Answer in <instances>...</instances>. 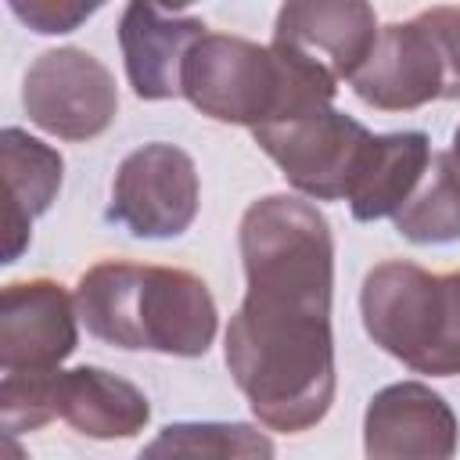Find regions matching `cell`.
I'll return each instance as SVG.
<instances>
[{"mask_svg": "<svg viewBox=\"0 0 460 460\" xmlns=\"http://www.w3.org/2000/svg\"><path fill=\"white\" fill-rule=\"evenodd\" d=\"M248 291L226 327V367L252 413L284 435L309 431L334 402V237L327 216L270 194L241 219Z\"/></svg>", "mask_w": 460, "mask_h": 460, "instance_id": "6da1fadb", "label": "cell"}, {"mask_svg": "<svg viewBox=\"0 0 460 460\" xmlns=\"http://www.w3.org/2000/svg\"><path fill=\"white\" fill-rule=\"evenodd\" d=\"M0 169H4V262H14L29 237L32 219L43 216L61 187V155L18 126L0 133Z\"/></svg>", "mask_w": 460, "mask_h": 460, "instance_id": "5bb4252c", "label": "cell"}, {"mask_svg": "<svg viewBox=\"0 0 460 460\" xmlns=\"http://www.w3.org/2000/svg\"><path fill=\"white\" fill-rule=\"evenodd\" d=\"M363 327L388 356L417 374H460V270L428 273L417 262L388 259L363 277Z\"/></svg>", "mask_w": 460, "mask_h": 460, "instance_id": "277c9868", "label": "cell"}, {"mask_svg": "<svg viewBox=\"0 0 460 460\" xmlns=\"http://www.w3.org/2000/svg\"><path fill=\"white\" fill-rule=\"evenodd\" d=\"M101 4H72V0H11L14 18H22L29 29L50 36V32H72L83 18H90Z\"/></svg>", "mask_w": 460, "mask_h": 460, "instance_id": "d6986e66", "label": "cell"}, {"mask_svg": "<svg viewBox=\"0 0 460 460\" xmlns=\"http://www.w3.org/2000/svg\"><path fill=\"white\" fill-rule=\"evenodd\" d=\"M352 90L381 111L460 101V7H428L410 22L385 25L352 75Z\"/></svg>", "mask_w": 460, "mask_h": 460, "instance_id": "5b68a950", "label": "cell"}, {"mask_svg": "<svg viewBox=\"0 0 460 460\" xmlns=\"http://www.w3.org/2000/svg\"><path fill=\"white\" fill-rule=\"evenodd\" d=\"M54 413L86 438H133L144 431L151 406L147 395L101 367H75L54 374Z\"/></svg>", "mask_w": 460, "mask_h": 460, "instance_id": "4fadbf2b", "label": "cell"}, {"mask_svg": "<svg viewBox=\"0 0 460 460\" xmlns=\"http://www.w3.org/2000/svg\"><path fill=\"white\" fill-rule=\"evenodd\" d=\"M395 230L413 244L460 241V165L453 151L431 155L420 183L395 212Z\"/></svg>", "mask_w": 460, "mask_h": 460, "instance_id": "e0dca14e", "label": "cell"}, {"mask_svg": "<svg viewBox=\"0 0 460 460\" xmlns=\"http://www.w3.org/2000/svg\"><path fill=\"white\" fill-rule=\"evenodd\" d=\"M338 83L284 47L205 32L183 61V97L216 122L277 126L331 108Z\"/></svg>", "mask_w": 460, "mask_h": 460, "instance_id": "3957f363", "label": "cell"}, {"mask_svg": "<svg viewBox=\"0 0 460 460\" xmlns=\"http://www.w3.org/2000/svg\"><path fill=\"white\" fill-rule=\"evenodd\" d=\"M7 460H22V449L14 446V438L7 435Z\"/></svg>", "mask_w": 460, "mask_h": 460, "instance_id": "ffe728a7", "label": "cell"}, {"mask_svg": "<svg viewBox=\"0 0 460 460\" xmlns=\"http://www.w3.org/2000/svg\"><path fill=\"white\" fill-rule=\"evenodd\" d=\"M104 216L133 237H180L198 216L194 158L162 140L129 151L111 180Z\"/></svg>", "mask_w": 460, "mask_h": 460, "instance_id": "ba28073f", "label": "cell"}, {"mask_svg": "<svg viewBox=\"0 0 460 460\" xmlns=\"http://www.w3.org/2000/svg\"><path fill=\"white\" fill-rule=\"evenodd\" d=\"M431 162V144L424 133H377L370 140L363 172L349 194V212L359 223H374L385 216H395L413 187L420 183L424 169Z\"/></svg>", "mask_w": 460, "mask_h": 460, "instance_id": "9a60e30c", "label": "cell"}, {"mask_svg": "<svg viewBox=\"0 0 460 460\" xmlns=\"http://www.w3.org/2000/svg\"><path fill=\"white\" fill-rule=\"evenodd\" d=\"M377 18L370 4L359 0H295L277 11L273 47L291 50L295 58L309 61L313 68L327 72L334 83L352 79L374 43H377Z\"/></svg>", "mask_w": 460, "mask_h": 460, "instance_id": "30bf717a", "label": "cell"}, {"mask_svg": "<svg viewBox=\"0 0 460 460\" xmlns=\"http://www.w3.org/2000/svg\"><path fill=\"white\" fill-rule=\"evenodd\" d=\"M273 438L255 424L237 420H183L165 424L137 460H273Z\"/></svg>", "mask_w": 460, "mask_h": 460, "instance_id": "2e32d148", "label": "cell"}, {"mask_svg": "<svg viewBox=\"0 0 460 460\" xmlns=\"http://www.w3.org/2000/svg\"><path fill=\"white\" fill-rule=\"evenodd\" d=\"M75 298L58 280L36 277L4 288L0 298V370L4 374H54L72 356Z\"/></svg>", "mask_w": 460, "mask_h": 460, "instance_id": "9c48e42d", "label": "cell"}, {"mask_svg": "<svg viewBox=\"0 0 460 460\" xmlns=\"http://www.w3.org/2000/svg\"><path fill=\"white\" fill-rule=\"evenodd\" d=\"M453 158H456V165H460V126H456V133H453Z\"/></svg>", "mask_w": 460, "mask_h": 460, "instance_id": "44dd1931", "label": "cell"}, {"mask_svg": "<svg viewBox=\"0 0 460 460\" xmlns=\"http://www.w3.org/2000/svg\"><path fill=\"white\" fill-rule=\"evenodd\" d=\"M367 460H453L456 417L449 402L420 381L381 388L363 417Z\"/></svg>", "mask_w": 460, "mask_h": 460, "instance_id": "8fae6325", "label": "cell"}, {"mask_svg": "<svg viewBox=\"0 0 460 460\" xmlns=\"http://www.w3.org/2000/svg\"><path fill=\"white\" fill-rule=\"evenodd\" d=\"M255 144L280 165L288 183L302 190L305 198L338 201L352 194L374 133L356 122L352 115H341L334 108L252 129Z\"/></svg>", "mask_w": 460, "mask_h": 460, "instance_id": "8992f818", "label": "cell"}, {"mask_svg": "<svg viewBox=\"0 0 460 460\" xmlns=\"http://www.w3.org/2000/svg\"><path fill=\"white\" fill-rule=\"evenodd\" d=\"M205 36L194 14L165 11L158 4H126L119 18V47L129 86L140 101H169L183 93V61Z\"/></svg>", "mask_w": 460, "mask_h": 460, "instance_id": "7c38bea8", "label": "cell"}, {"mask_svg": "<svg viewBox=\"0 0 460 460\" xmlns=\"http://www.w3.org/2000/svg\"><path fill=\"white\" fill-rule=\"evenodd\" d=\"M75 309L97 341L165 356H205L219 323L201 277L122 259L97 262L79 277Z\"/></svg>", "mask_w": 460, "mask_h": 460, "instance_id": "7a4b0ae2", "label": "cell"}, {"mask_svg": "<svg viewBox=\"0 0 460 460\" xmlns=\"http://www.w3.org/2000/svg\"><path fill=\"white\" fill-rule=\"evenodd\" d=\"M22 104L29 122L58 140H93L101 137L115 111L119 90L111 72L79 47L43 50L25 79H22Z\"/></svg>", "mask_w": 460, "mask_h": 460, "instance_id": "52a82bcc", "label": "cell"}, {"mask_svg": "<svg viewBox=\"0 0 460 460\" xmlns=\"http://www.w3.org/2000/svg\"><path fill=\"white\" fill-rule=\"evenodd\" d=\"M54 374H4L0 417H4L7 435L43 428L50 417H58L54 413Z\"/></svg>", "mask_w": 460, "mask_h": 460, "instance_id": "ac0fdd59", "label": "cell"}]
</instances>
